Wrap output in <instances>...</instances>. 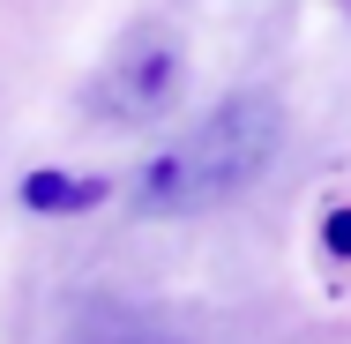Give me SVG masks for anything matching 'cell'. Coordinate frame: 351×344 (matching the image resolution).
I'll list each match as a JSON object with an SVG mask.
<instances>
[{
	"mask_svg": "<svg viewBox=\"0 0 351 344\" xmlns=\"http://www.w3.org/2000/svg\"><path fill=\"white\" fill-rule=\"evenodd\" d=\"M277 150H284V105L269 90H232L195 128H180L157 157H142L128 203L142 217H202V209L247 195L277 165Z\"/></svg>",
	"mask_w": 351,
	"mask_h": 344,
	"instance_id": "6da1fadb",
	"label": "cell"
},
{
	"mask_svg": "<svg viewBox=\"0 0 351 344\" xmlns=\"http://www.w3.org/2000/svg\"><path fill=\"white\" fill-rule=\"evenodd\" d=\"M68 344H195V337L135 299H82L68 322Z\"/></svg>",
	"mask_w": 351,
	"mask_h": 344,
	"instance_id": "3957f363",
	"label": "cell"
},
{
	"mask_svg": "<svg viewBox=\"0 0 351 344\" xmlns=\"http://www.w3.org/2000/svg\"><path fill=\"white\" fill-rule=\"evenodd\" d=\"M180 82H187V45H180V30L135 23V30L105 53V68L90 75L82 113L105 120V128H149V120H165V113L180 105Z\"/></svg>",
	"mask_w": 351,
	"mask_h": 344,
	"instance_id": "7a4b0ae2",
	"label": "cell"
},
{
	"mask_svg": "<svg viewBox=\"0 0 351 344\" xmlns=\"http://www.w3.org/2000/svg\"><path fill=\"white\" fill-rule=\"evenodd\" d=\"M23 195H30V209H82V203H97L105 187L97 180H75V172H38Z\"/></svg>",
	"mask_w": 351,
	"mask_h": 344,
	"instance_id": "277c9868",
	"label": "cell"
}]
</instances>
